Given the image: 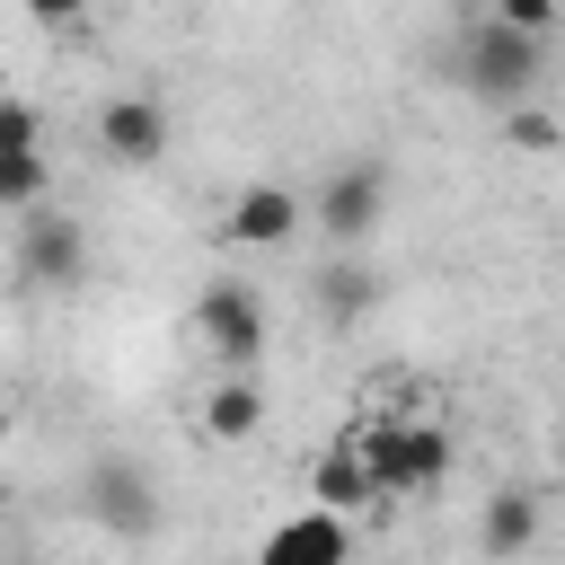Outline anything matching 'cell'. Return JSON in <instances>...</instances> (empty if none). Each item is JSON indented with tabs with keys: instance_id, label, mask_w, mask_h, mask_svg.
Returning <instances> with one entry per match:
<instances>
[{
	"instance_id": "6",
	"label": "cell",
	"mask_w": 565,
	"mask_h": 565,
	"mask_svg": "<svg viewBox=\"0 0 565 565\" xmlns=\"http://www.w3.org/2000/svg\"><path fill=\"white\" fill-rule=\"evenodd\" d=\"M380 168L371 159H353V168H335L327 185H318V203H309V221L335 238V247H353V238H371V221H380Z\"/></svg>"
},
{
	"instance_id": "13",
	"label": "cell",
	"mask_w": 565,
	"mask_h": 565,
	"mask_svg": "<svg viewBox=\"0 0 565 565\" xmlns=\"http://www.w3.org/2000/svg\"><path fill=\"white\" fill-rule=\"evenodd\" d=\"M44 150H0V212H35L44 203Z\"/></svg>"
},
{
	"instance_id": "18",
	"label": "cell",
	"mask_w": 565,
	"mask_h": 565,
	"mask_svg": "<svg viewBox=\"0 0 565 565\" xmlns=\"http://www.w3.org/2000/svg\"><path fill=\"white\" fill-rule=\"evenodd\" d=\"M512 150H556V124H547V115H521V106H512Z\"/></svg>"
},
{
	"instance_id": "16",
	"label": "cell",
	"mask_w": 565,
	"mask_h": 565,
	"mask_svg": "<svg viewBox=\"0 0 565 565\" xmlns=\"http://www.w3.org/2000/svg\"><path fill=\"white\" fill-rule=\"evenodd\" d=\"M494 18H503V26H521V35H556L565 0H494Z\"/></svg>"
},
{
	"instance_id": "9",
	"label": "cell",
	"mask_w": 565,
	"mask_h": 565,
	"mask_svg": "<svg viewBox=\"0 0 565 565\" xmlns=\"http://www.w3.org/2000/svg\"><path fill=\"white\" fill-rule=\"evenodd\" d=\"M309 494H318L327 512H362V503H380V477H371V459H362V441H353V433H335V441L318 450Z\"/></svg>"
},
{
	"instance_id": "10",
	"label": "cell",
	"mask_w": 565,
	"mask_h": 565,
	"mask_svg": "<svg viewBox=\"0 0 565 565\" xmlns=\"http://www.w3.org/2000/svg\"><path fill=\"white\" fill-rule=\"evenodd\" d=\"M300 212H309V203H300L291 185H247V194L230 203V238H238V247H282V238L300 230Z\"/></svg>"
},
{
	"instance_id": "3",
	"label": "cell",
	"mask_w": 565,
	"mask_h": 565,
	"mask_svg": "<svg viewBox=\"0 0 565 565\" xmlns=\"http://www.w3.org/2000/svg\"><path fill=\"white\" fill-rule=\"evenodd\" d=\"M194 327H203V353L221 362V371H256L265 362V300L247 291V282H203V300H194Z\"/></svg>"
},
{
	"instance_id": "8",
	"label": "cell",
	"mask_w": 565,
	"mask_h": 565,
	"mask_svg": "<svg viewBox=\"0 0 565 565\" xmlns=\"http://www.w3.org/2000/svg\"><path fill=\"white\" fill-rule=\"evenodd\" d=\"M97 141H106V159H124V168H150V159H168V106L159 97H106L97 106Z\"/></svg>"
},
{
	"instance_id": "5",
	"label": "cell",
	"mask_w": 565,
	"mask_h": 565,
	"mask_svg": "<svg viewBox=\"0 0 565 565\" xmlns=\"http://www.w3.org/2000/svg\"><path fill=\"white\" fill-rule=\"evenodd\" d=\"M18 274L26 282H44V291H62V282H79L88 274V238H79V221L71 212H18Z\"/></svg>"
},
{
	"instance_id": "1",
	"label": "cell",
	"mask_w": 565,
	"mask_h": 565,
	"mask_svg": "<svg viewBox=\"0 0 565 565\" xmlns=\"http://www.w3.org/2000/svg\"><path fill=\"white\" fill-rule=\"evenodd\" d=\"M353 441H362V459H371V477H380V503H388V494H433V486L450 477V433L424 424V415H371Z\"/></svg>"
},
{
	"instance_id": "11",
	"label": "cell",
	"mask_w": 565,
	"mask_h": 565,
	"mask_svg": "<svg viewBox=\"0 0 565 565\" xmlns=\"http://www.w3.org/2000/svg\"><path fill=\"white\" fill-rule=\"evenodd\" d=\"M530 539H539V494H530V486H503V494L477 512V547H486L494 565H512V556H530Z\"/></svg>"
},
{
	"instance_id": "7",
	"label": "cell",
	"mask_w": 565,
	"mask_h": 565,
	"mask_svg": "<svg viewBox=\"0 0 565 565\" xmlns=\"http://www.w3.org/2000/svg\"><path fill=\"white\" fill-rule=\"evenodd\" d=\"M256 565H353V539H344V512H327V503H309V512H291V521H274V530H265V547H256Z\"/></svg>"
},
{
	"instance_id": "20",
	"label": "cell",
	"mask_w": 565,
	"mask_h": 565,
	"mask_svg": "<svg viewBox=\"0 0 565 565\" xmlns=\"http://www.w3.org/2000/svg\"><path fill=\"white\" fill-rule=\"evenodd\" d=\"M0 97H9V79H0Z\"/></svg>"
},
{
	"instance_id": "17",
	"label": "cell",
	"mask_w": 565,
	"mask_h": 565,
	"mask_svg": "<svg viewBox=\"0 0 565 565\" xmlns=\"http://www.w3.org/2000/svg\"><path fill=\"white\" fill-rule=\"evenodd\" d=\"M26 18H35L44 35H62V26H79V18H88V0H26Z\"/></svg>"
},
{
	"instance_id": "15",
	"label": "cell",
	"mask_w": 565,
	"mask_h": 565,
	"mask_svg": "<svg viewBox=\"0 0 565 565\" xmlns=\"http://www.w3.org/2000/svg\"><path fill=\"white\" fill-rule=\"evenodd\" d=\"M0 150H44V115L26 97H0Z\"/></svg>"
},
{
	"instance_id": "12",
	"label": "cell",
	"mask_w": 565,
	"mask_h": 565,
	"mask_svg": "<svg viewBox=\"0 0 565 565\" xmlns=\"http://www.w3.org/2000/svg\"><path fill=\"white\" fill-rule=\"evenodd\" d=\"M256 424H265V388L247 371H221L212 397H203V433L212 441H256Z\"/></svg>"
},
{
	"instance_id": "19",
	"label": "cell",
	"mask_w": 565,
	"mask_h": 565,
	"mask_svg": "<svg viewBox=\"0 0 565 565\" xmlns=\"http://www.w3.org/2000/svg\"><path fill=\"white\" fill-rule=\"evenodd\" d=\"M0 433H9V397H0Z\"/></svg>"
},
{
	"instance_id": "4",
	"label": "cell",
	"mask_w": 565,
	"mask_h": 565,
	"mask_svg": "<svg viewBox=\"0 0 565 565\" xmlns=\"http://www.w3.org/2000/svg\"><path fill=\"white\" fill-rule=\"evenodd\" d=\"M79 503H88V521L115 530V539H150V530H159V486H150V468H132V459H97Z\"/></svg>"
},
{
	"instance_id": "14",
	"label": "cell",
	"mask_w": 565,
	"mask_h": 565,
	"mask_svg": "<svg viewBox=\"0 0 565 565\" xmlns=\"http://www.w3.org/2000/svg\"><path fill=\"white\" fill-rule=\"evenodd\" d=\"M371 300H380V291H371L362 265H327V274H318V309H327V318H362Z\"/></svg>"
},
{
	"instance_id": "2",
	"label": "cell",
	"mask_w": 565,
	"mask_h": 565,
	"mask_svg": "<svg viewBox=\"0 0 565 565\" xmlns=\"http://www.w3.org/2000/svg\"><path fill=\"white\" fill-rule=\"evenodd\" d=\"M539 71H547V35H521V26H503V18H486V26L468 35V53H459V79H468L486 106H503V115L539 88Z\"/></svg>"
}]
</instances>
